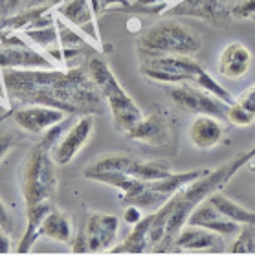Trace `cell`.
Masks as SVG:
<instances>
[{"instance_id":"cell-13","label":"cell","mask_w":255,"mask_h":255,"mask_svg":"<svg viewBox=\"0 0 255 255\" xmlns=\"http://www.w3.org/2000/svg\"><path fill=\"white\" fill-rule=\"evenodd\" d=\"M173 246L187 252H213V254L226 252V243L221 233L193 224H186L180 230V233L174 237Z\"/></svg>"},{"instance_id":"cell-32","label":"cell","mask_w":255,"mask_h":255,"mask_svg":"<svg viewBox=\"0 0 255 255\" xmlns=\"http://www.w3.org/2000/svg\"><path fill=\"white\" fill-rule=\"evenodd\" d=\"M0 226L9 233L13 232V217L9 215V211L6 209V206H4L2 200H0Z\"/></svg>"},{"instance_id":"cell-24","label":"cell","mask_w":255,"mask_h":255,"mask_svg":"<svg viewBox=\"0 0 255 255\" xmlns=\"http://www.w3.org/2000/svg\"><path fill=\"white\" fill-rule=\"evenodd\" d=\"M55 22H57V29H59V44L64 48H81L85 39L81 35L77 33L76 29H72L70 26L64 24V20L61 17H55Z\"/></svg>"},{"instance_id":"cell-36","label":"cell","mask_w":255,"mask_h":255,"mask_svg":"<svg viewBox=\"0 0 255 255\" xmlns=\"http://www.w3.org/2000/svg\"><path fill=\"white\" fill-rule=\"evenodd\" d=\"M7 116H9V114H4V116H0V122H2V120H6Z\"/></svg>"},{"instance_id":"cell-31","label":"cell","mask_w":255,"mask_h":255,"mask_svg":"<svg viewBox=\"0 0 255 255\" xmlns=\"http://www.w3.org/2000/svg\"><path fill=\"white\" fill-rule=\"evenodd\" d=\"M15 141H17V138H15V136H11V134H7V132L0 134V160L6 156L7 152L11 151L13 145H15Z\"/></svg>"},{"instance_id":"cell-9","label":"cell","mask_w":255,"mask_h":255,"mask_svg":"<svg viewBox=\"0 0 255 255\" xmlns=\"http://www.w3.org/2000/svg\"><path fill=\"white\" fill-rule=\"evenodd\" d=\"M53 70L61 68L46 53L29 48L15 33H6L0 42V70Z\"/></svg>"},{"instance_id":"cell-3","label":"cell","mask_w":255,"mask_h":255,"mask_svg":"<svg viewBox=\"0 0 255 255\" xmlns=\"http://www.w3.org/2000/svg\"><path fill=\"white\" fill-rule=\"evenodd\" d=\"M88 76L98 85L105 98V103L112 112V123L118 132L127 134L136 123L143 118V112L139 109L128 92L118 81L111 66L101 57H92L87 64Z\"/></svg>"},{"instance_id":"cell-15","label":"cell","mask_w":255,"mask_h":255,"mask_svg":"<svg viewBox=\"0 0 255 255\" xmlns=\"http://www.w3.org/2000/svg\"><path fill=\"white\" fill-rule=\"evenodd\" d=\"M128 139L141 141L147 145H167L171 141V130H169L167 118L162 112H152L149 116H143L134 125L127 134Z\"/></svg>"},{"instance_id":"cell-19","label":"cell","mask_w":255,"mask_h":255,"mask_svg":"<svg viewBox=\"0 0 255 255\" xmlns=\"http://www.w3.org/2000/svg\"><path fill=\"white\" fill-rule=\"evenodd\" d=\"M151 222L152 213L145 215L138 224L132 226V232L128 233V237L120 246H114V248L109 250V254H143L147 246H151V241H149Z\"/></svg>"},{"instance_id":"cell-21","label":"cell","mask_w":255,"mask_h":255,"mask_svg":"<svg viewBox=\"0 0 255 255\" xmlns=\"http://www.w3.org/2000/svg\"><path fill=\"white\" fill-rule=\"evenodd\" d=\"M209 200L221 209L222 213L226 215L228 219L239 222V224H255V211H250V209L243 208L241 204L233 202L232 198L224 197L222 193L215 191L209 195Z\"/></svg>"},{"instance_id":"cell-12","label":"cell","mask_w":255,"mask_h":255,"mask_svg":"<svg viewBox=\"0 0 255 255\" xmlns=\"http://www.w3.org/2000/svg\"><path fill=\"white\" fill-rule=\"evenodd\" d=\"M70 116L66 112L46 107V105H26L22 109L15 111L13 120L18 127L31 134H44L55 123L63 122L64 118Z\"/></svg>"},{"instance_id":"cell-29","label":"cell","mask_w":255,"mask_h":255,"mask_svg":"<svg viewBox=\"0 0 255 255\" xmlns=\"http://www.w3.org/2000/svg\"><path fill=\"white\" fill-rule=\"evenodd\" d=\"M232 15L235 18H255V0H244L233 7Z\"/></svg>"},{"instance_id":"cell-1","label":"cell","mask_w":255,"mask_h":255,"mask_svg":"<svg viewBox=\"0 0 255 255\" xmlns=\"http://www.w3.org/2000/svg\"><path fill=\"white\" fill-rule=\"evenodd\" d=\"M2 81L9 98L24 105H46L83 116L101 114L105 98L98 85L83 68L53 70H2Z\"/></svg>"},{"instance_id":"cell-7","label":"cell","mask_w":255,"mask_h":255,"mask_svg":"<svg viewBox=\"0 0 255 255\" xmlns=\"http://www.w3.org/2000/svg\"><path fill=\"white\" fill-rule=\"evenodd\" d=\"M98 171H122V173L143 180V182L165 178L167 174L173 173L171 163L167 160H162V158L143 160V158H138L128 152L103 154L85 169V173H98Z\"/></svg>"},{"instance_id":"cell-30","label":"cell","mask_w":255,"mask_h":255,"mask_svg":"<svg viewBox=\"0 0 255 255\" xmlns=\"http://www.w3.org/2000/svg\"><path fill=\"white\" fill-rule=\"evenodd\" d=\"M143 219V209L138 208V206H134V204H128L125 206V211H123V221L134 226V224H138L139 221Z\"/></svg>"},{"instance_id":"cell-34","label":"cell","mask_w":255,"mask_h":255,"mask_svg":"<svg viewBox=\"0 0 255 255\" xmlns=\"http://www.w3.org/2000/svg\"><path fill=\"white\" fill-rule=\"evenodd\" d=\"M48 2L52 0H24V6L22 7H35V6H44Z\"/></svg>"},{"instance_id":"cell-10","label":"cell","mask_w":255,"mask_h":255,"mask_svg":"<svg viewBox=\"0 0 255 255\" xmlns=\"http://www.w3.org/2000/svg\"><path fill=\"white\" fill-rule=\"evenodd\" d=\"M94 130V116L92 114H83L77 116L72 123V127L63 134L50 154L57 165H68L74 158L79 154L83 147L87 145L88 138Z\"/></svg>"},{"instance_id":"cell-28","label":"cell","mask_w":255,"mask_h":255,"mask_svg":"<svg viewBox=\"0 0 255 255\" xmlns=\"http://www.w3.org/2000/svg\"><path fill=\"white\" fill-rule=\"evenodd\" d=\"M165 6L163 0H136L132 4L130 11H141V13H158V9H162Z\"/></svg>"},{"instance_id":"cell-20","label":"cell","mask_w":255,"mask_h":255,"mask_svg":"<svg viewBox=\"0 0 255 255\" xmlns=\"http://www.w3.org/2000/svg\"><path fill=\"white\" fill-rule=\"evenodd\" d=\"M39 237H46L57 243L70 244L74 239V230L70 224L68 217L59 211L57 208H53L50 213L46 215V219L42 221L41 230H39Z\"/></svg>"},{"instance_id":"cell-5","label":"cell","mask_w":255,"mask_h":255,"mask_svg":"<svg viewBox=\"0 0 255 255\" xmlns=\"http://www.w3.org/2000/svg\"><path fill=\"white\" fill-rule=\"evenodd\" d=\"M55 165L50 151L41 143L28 152L20 173V193L26 208L41 202H55L59 186Z\"/></svg>"},{"instance_id":"cell-17","label":"cell","mask_w":255,"mask_h":255,"mask_svg":"<svg viewBox=\"0 0 255 255\" xmlns=\"http://www.w3.org/2000/svg\"><path fill=\"white\" fill-rule=\"evenodd\" d=\"M224 138L221 122L209 114H197L189 127V139L197 149H213Z\"/></svg>"},{"instance_id":"cell-33","label":"cell","mask_w":255,"mask_h":255,"mask_svg":"<svg viewBox=\"0 0 255 255\" xmlns=\"http://www.w3.org/2000/svg\"><path fill=\"white\" fill-rule=\"evenodd\" d=\"M9 232H6L4 228L0 226V255L9 254L11 252V241H9Z\"/></svg>"},{"instance_id":"cell-8","label":"cell","mask_w":255,"mask_h":255,"mask_svg":"<svg viewBox=\"0 0 255 255\" xmlns=\"http://www.w3.org/2000/svg\"><path fill=\"white\" fill-rule=\"evenodd\" d=\"M167 94L174 107L186 114H209L215 118H226L228 114L230 105L226 101L189 83L167 88Z\"/></svg>"},{"instance_id":"cell-6","label":"cell","mask_w":255,"mask_h":255,"mask_svg":"<svg viewBox=\"0 0 255 255\" xmlns=\"http://www.w3.org/2000/svg\"><path fill=\"white\" fill-rule=\"evenodd\" d=\"M120 230V219L116 215L90 211L83 222L81 230L72 239L74 254H103L114 246Z\"/></svg>"},{"instance_id":"cell-27","label":"cell","mask_w":255,"mask_h":255,"mask_svg":"<svg viewBox=\"0 0 255 255\" xmlns=\"http://www.w3.org/2000/svg\"><path fill=\"white\" fill-rule=\"evenodd\" d=\"M235 103H237L239 107H243L244 111L255 118V85L254 87L246 88V90L235 99Z\"/></svg>"},{"instance_id":"cell-4","label":"cell","mask_w":255,"mask_h":255,"mask_svg":"<svg viewBox=\"0 0 255 255\" xmlns=\"http://www.w3.org/2000/svg\"><path fill=\"white\" fill-rule=\"evenodd\" d=\"M202 48L197 31L174 20H163L147 29L138 39L139 57L160 55H195Z\"/></svg>"},{"instance_id":"cell-35","label":"cell","mask_w":255,"mask_h":255,"mask_svg":"<svg viewBox=\"0 0 255 255\" xmlns=\"http://www.w3.org/2000/svg\"><path fill=\"white\" fill-rule=\"evenodd\" d=\"M244 154H246V160H252V158H255V145H254V149H252V151H248V152H244Z\"/></svg>"},{"instance_id":"cell-2","label":"cell","mask_w":255,"mask_h":255,"mask_svg":"<svg viewBox=\"0 0 255 255\" xmlns=\"http://www.w3.org/2000/svg\"><path fill=\"white\" fill-rule=\"evenodd\" d=\"M139 70L151 81L163 83V85H195L208 92L215 94L217 98L232 105L235 99L226 88L219 85L213 77L204 70L193 55H160V57H139Z\"/></svg>"},{"instance_id":"cell-22","label":"cell","mask_w":255,"mask_h":255,"mask_svg":"<svg viewBox=\"0 0 255 255\" xmlns=\"http://www.w3.org/2000/svg\"><path fill=\"white\" fill-rule=\"evenodd\" d=\"M20 33L33 42L35 46H39L41 50H50V48L61 46L59 44V29L57 22L50 24V26H42V28H28L22 29Z\"/></svg>"},{"instance_id":"cell-16","label":"cell","mask_w":255,"mask_h":255,"mask_svg":"<svg viewBox=\"0 0 255 255\" xmlns=\"http://www.w3.org/2000/svg\"><path fill=\"white\" fill-rule=\"evenodd\" d=\"M252 64H254V55L248 46L243 42H230L219 55L217 70H219V76L235 81L248 74Z\"/></svg>"},{"instance_id":"cell-11","label":"cell","mask_w":255,"mask_h":255,"mask_svg":"<svg viewBox=\"0 0 255 255\" xmlns=\"http://www.w3.org/2000/svg\"><path fill=\"white\" fill-rule=\"evenodd\" d=\"M57 15L64 22L74 24L94 42V46L99 48L101 35L98 31V15L94 11L90 0H66L57 6Z\"/></svg>"},{"instance_id":"cell-18","label":"cell","mask_w":255,"mask_h":255,"mask_svg":"<svg viewBox=\"0 0 255 255\" xmlns=\"http://www.w3.org/2000/svg\"><path fill=\"white\" fill-rule=\"evenodd\" d=\"M55 208L53 202H41L35 204V206H29L26 208V219H28V224H26V232L18 241L17 246V254H29L33 244L39 241V230H41L42 221L46 219V215Z\"/></svg>"},{"instance_id":"cell-23","label":"cell","mask_w":255,"mask_h":255,"mask_svg":"<svg viewBox=\"0 0 255 255\" xmlns=\"http://www.w3.org/2000/svg\"><path fill=\"white\" fill-rule=\"evenodd\" d=\"M230 254H255V224H243L239 237L228 248Z\"/></svg>"},{"instance_id":"cell-26","label":"cell","mask_w":255,"mask_h":255,"mask_svg":"<svg viewBox=\"0 0 255 255\" xmlns=\"http://www.w3.org/2000/svg\"><path fill=\"white\" fill-rule=\"evenodd\" d=\"M92 2V7L96 15H103L107 13L111 7H125V9H132V4L128 0H90Z\"/></svg>"},{"instance_id":"cell-14","label":"cell","mask_w":255,"mask_h":255,"mask_svg":"<svg viewBox=\"0 0 255 255\" xmlns=\"http://www.w3.org/2000/svg\"><path fill=\"white\" fill-rule=\"evenodd\" d=\"M187 224L208 228V230H211L215 233H221V235H239L241 228H243V224L228 219L226 215L222 213L209 198H206L204 202H200L195 208V211L189 215Z\"/></svg>"},{"instance_id":"cell-25","label":"cell","mask_w":255,"mask_h":255,"mask_svg":"<svg viewBox=\"0 0 255 255\" xmlns=\"http://www.w3.org/2000/svg\"><path fill=\"white\" fill-rule=\"evenodd\" d=\"M226 118H228V122L232 123V125H235V127H250V125L255 122V118L244 111L243 107H239L235 101L228 107Z\"/></svg>"}]
</instances>
